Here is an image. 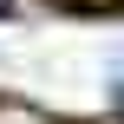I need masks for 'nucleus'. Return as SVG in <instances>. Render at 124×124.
<instances>
[{"label":"nucleus","instance_id":"f257e3e1","mask_svg":"<svg viewBox=\"0 0 124 124\" xmlns=\"http://www.w3.org/2000/svg\"><path fill=\"white\" fill-rule=\"evenodd\" d=\"M0 13H7V0H0Z\"/></svg>","mask_w":124,"mask_h":124}]
</instances>
